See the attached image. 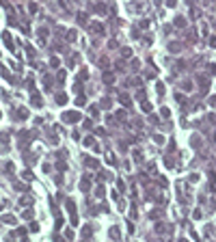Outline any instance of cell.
I'll return each instance as SVG.
<instances>
[{
    "mask_svg": "<svg viewBox=\"0 0 216 242\" xmlns=\"http://www.w3.org/2000/svg\"><path fill=\"white\" fill-rule=\"evenodd\" d=\"M63 119L67 121V123H76V121H80V115L78 113H65Z\"/></svg>",
    "mask_w": 216,
    "mask_h": 242,
    "instance_id": "1",
    "label": "cell"
},
{
    "mask_svg": "<svg viewBox=\"0 0 216 242\" xmlns=\"http://www.w3.org/2000/svg\"><path fill=\"white\" fill-rule=\"evenodd\" d=\"M32 106H35V108L41 106V97H39V95H32Z\"/></svg>",
    "mask_w": 216,
    "mask_h": 242,
    "instance_id": "2",
    "label": "cell"
},
{
    "mask_svg": "<svg viewBox=\"0 0 216 242\" xmlns=\"http://www.w3.org/2000/svg\"><path fill=\"white\" fill-rule=\"evenodd\" d=\"M110 238H113V240H119V229H117V227L110 229Z\"/></svg>",
    "mask_w": 216,
    "mask_h": 242,
    "instance_id": "3",
    "label": "cell"
},
{
    "mask_svg": "<svg viewBox=\"0 0 216 242\" xmlns=\"http://www.w3.org/2000/svg\"><path fill=\"white\" fill-rule=\"evenodd\" d=\"M175 97H177V102H179V106H186V97L182 95V93H177Z\"/></svg>",
    "mask_w": 216,
    "mask_h": 242,
    "instance_id": "4",
    "label": "cell"
},
{
    "mask_svg": "<svg viewBox=\"0 0 216 242\" xmlns=\"http://www.w3.org/2000/svg\"><path fill=\"white\" fill-rule=\"evenodd\" d=\"M141 108H143V110H145V113H151V104H149L147 100L143 102V106H141Z\"/></svg>",
    "mask_w": 216,
    "mask_h": 242,
    "instance_id": "5",
    "label": "cell"
},
{
    "mask_svg": "<svg viewBox=\"0 0 216 242\" xmlns=\"http://www.w3.org/2000/svg\"><path fill=\"white\" fill-rule=\"evenodd\" d=\"M175 26H186V20L182 18V15H179V18H175Z\"/></svg>",
    "mask_w": 216,
    "mask_h": 242,
    "instance_id": "6",
    "label": "cell"
},
{
    "mask_svg": "<svg viewBox=\"0 0 216 242\" xmlns=\"http://www.w3.org/2000/svg\"><path fill=\"white\" fill-rule=\"evenodd\" d=\"M46 37H48V30H46V28H39V39L46 41Z\"/></svg>",
    "mask_w": 216,
    "mask_h": 242,
    "instance_id": "7",
    "label": "cell"
},
{
    "mask_svg": "<svg viewBox=\"0 0 216 242\" xmlns=\"http://www.w3.org/2000/svg\"><path fill=\"white\" fill-rule=\"evenodd\" d=\"M65 100H67V95H65V93H58V95H56V102H58V104H63Z\"/></svg>",
    "mask_w": 216,
    "mask_h": 242,
    "instance_id": "8",
    "label": "cell"
},
{
    "mask_svg": "<svg viewBox=\"0 0 216 242\" xmlns=\"http://www.w3.org/2000/svg\"><path fill=\"white\" fill-rule=\"evenodd\" d=\"M113 80H115L113 74H104V82H113Z\"/></svg>",
    "mask_w": 216,
    "mask_h": 242,
    "instance_id": "9",
    "label": "cell"
},
{
    "mask_svg": "<svg viewBox=\"0 0 216 242\" xmlns=\"http://www.w3.org/2000/svg\"><path fill=\"white\" fill-rule=\"evenodd\" d=\"M184 91H192V82H190V80L184 82Z\"/></svg>",
    "mask_w": 216,
    "mask_h": 242,
    "instance_id": "10",
    "label": "cell"
},
{
    "mask_svg": "<svg viewBox=\"0 0 216 242\" xmlns=\"http://www.w3.org/2000/svg\"><path fill=\"white\" fill-rule=\"evenodd\" d=\"M169 50H171V52H177V50H179V43H171Z\"/></svg>",
    "mask_w": 216,
    "mask_h": 242,
    "instance_id": "11",
    "label": "cell"
},
{
    "mask_svg": "<svg viewBox=\"0 0 216 242\" xmlns=\"http://www.w3.org/2000/svg\"><path fill=\"white\" fill-rule=\"evenodd\" d=\"M121 102H123V106H130V97L128 95H121Z\"/></svg>",
    "mask_w": 216,
    "mask_h": 242,
    "instance_id": "12",
    "label": "cell"
},
{
    "mask_svg": "<svg viewBox=\"0 0 216 242\" xmlns=\"http://www.w3.org/2000/svg\"><path fill=\"white\" fill-rule=\"evenodd\" d=\"M67 39H69V41H74V39H76V32H74V30H69V32H67Z\"/></svg>",
    "mask_w": 216,
    "mask_h": 242,
    "instance_id": "13",
    "label": "cell"
},
{
    "mask_svg": "<svg viewBox=\"0 0 216 242\" xmlns=\"http://www.w3.org/2000/svg\"><path fill=\"white\" fill-rule=\"evenodd\" d=\"M158 216H160V210H153L151 214H149V218H158Z\"/></svg>",
    "mask_w": 216,
    "mask_h": 242,
    "instance_id": "14",
    "label": "cell"
},
{
    "mask_svg": "<svg viewBox=\"0 0 216 242\" xmlns=\"http://www.w3.org/2000/svg\"><path fill=\"white\" fill-rule=\"evenodd\" d=\"M153 139H156V143H164V136H162V134H156Z\"/></svg>",
    "mask_w": 216,
    "mask_h": 242,
    "instance_id": "15",
    "label": "cell"
},
{
    "mask_svg": "<svg viewBox=\"0 0 216 242\" xmlns=\"http://www.w3.org/2000/svg\"><path fill=\"white\" fill-rule=\"evenodd\" d=\"M210 106H212V108H216V95H212V97H210Z\"/></svg>",
    "mask_w": 216,
    "mask_h": 242,
    "instance_id": "16",
    "label": "cell"
},
{
    "mask_svg": "<svg viewBox=\"0 0 216 242\" xmlns=\"http://www.w3.org/2000/svg\"><path fill=\"white\" fill-rule=\"evenodd\" d=\"M177 4V0H167V7H175Z\"/></svg>",
    "mask_w": 216,
    "mask_h": 242,
    "instance_id": "17",
    "label": "cell"
},
{
    "mask_svg": "<svg viewBox=\"0 0 216 242\" xmlns=\"http://www.w3.org/2000/svg\"><path fill=\"white\" fill-rule=\"evenodd\" d=\"M210 46H212V48H216V37H212V39H210Z\"/></svg>",
    "mask_w": 216,
    "mask_h": 242,
    "instance_id": "18",
    "label": "cell"
},
{
    "mask_svg": "<svg viewBox=\"0 0 216 242\" xmlns=\"http://www.w3.org/2000/svg\"><path fill=\"white\" fill-rule=\"evenodd\" d=\"M179 242H188V240H179Z\"/></svg>",
    "mask_w": 216,
    "mask_h": 242,
    "instance_id": "19",
    "label": "cell"
},
{
    "mask_svg": "<svg viewBox=\"0 0 216 242\" xmlns=\"http://www.w3.org/2000/svg\"><path fill=\"white\" fill-rule=\"evenodd\" d=\"M214 139H216V134H214Z\"/></svg>",
    "mask_w": 216,
    "mask_h": 242,
    "instance_id": "20",
    "label": "cell"
}]
</instances>
